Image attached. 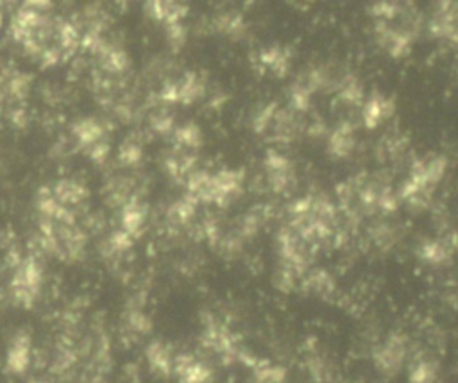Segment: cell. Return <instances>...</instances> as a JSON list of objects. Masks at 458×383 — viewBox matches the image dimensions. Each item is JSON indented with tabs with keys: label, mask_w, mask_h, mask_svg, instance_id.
<instances>
[{
	"label": "cell",
	"mask_w": 458,
	"mask_h": 383,
	"mask_svg": "<svg viewBox=\"0 0 458 383\" xmlns=\"http://www.w3.org/2000/svg\"><path fill=\"white\" fill-rule=\"evenodd\" d=\"M27 363H29V338L25 335H20L13 342L8 356V366L11 371L22 373L27 367Z\"/></svg>",
	"instance_id": "1"
}]
</instances>
